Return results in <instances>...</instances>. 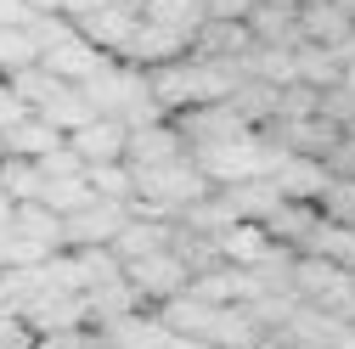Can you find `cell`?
<instances>
[{
	"mask_svg": "<svg viewBox=\"0 0 355 349\" xmlns=\"http://www.w3.org/2000/svg\"><path fill=\"white\" fill-rule=\"evenodd\" d=\"M34 118H40V124H51L57 136L68 141L73 129H85V124H91V107H85V96L73 91V84H62V91H51L46 102L34 107Z\"/></svg>",
	"mask_w": 355,
	"mask_h": 349,
	"instance_id": "5bb4252c",
	"label": "cell"
},
{
	"mask_svg": "<svg viewBox=\"0 0 355 349\" xmlns=\"http://www.w3.org/2000/svg\"><path fill=\"white\" fill-rule=\"evenodd\" d=\"M102 6H113V0H40V12H57V17H68V23L91 17V12H102Z\"/></svg>",
	"mask_w": 355,
	"mask_h": 349,
	"instance_id": "603a6c76",
	"label": "cell"
},
{
	"mask_svg": "<svg viewBox=\"0 0 355 349\" xmlns=\"http://www.w3.org/2000/svg\"><path fill=\"white\" fill-rule=\"evenodd\" d=\"M28 6H34V12H40V0H28Z\"/></svg>",
	"mask_w": 355,
	"mask_h": 349,
	"instance_id": "83f0119b",
	"label": "cell"
},
{
	"mask_svg": "<svg viewBox=\"0 0 355 349\" xmlns=\"http://www.w3.org/2000/svg\"><path fill=\"white\" fill-rule=\"evenodd\" d=\"M6 91H12V96H17L23 107H28V113H34V107H40V102H46L51 91H62V84H57V79H51L46 68H40V62H34V68H23V73H12V79H6Z\"/></svg>",
	"mask_w": 355,
	"mask_h": 349,
	"instance_id": "ffe728a7",
	"label": "cell"
},
{
	"mask_svg": "<svg viewBox=\"0 0 355 349\" xmlns=\"http://www.w3.org/2000/svg\"><path fill=\"white\" fill-rule=\"evenodd\" d=\"M124 136H130L124 124L91 118L85 129H73V136H68V152H73L85 169H91V163H124Z\"/></svg>",
	"mask_w": 355,
	"mask_h": 349,
	"instance_id": "5b68a950",
	"label": "cell"
},
{
	"mask_svg": "<svg viewBox=\"0 0 355 349\" xmlns=\"http://www.w3.org/2000/svg\"><path fill=\"white\" fill-rule=\"evenodd\" d=\"M141 23L192 39V34L203 28V6H198V0H141Z\"/></svg>",
	"mask_w": 355,
	"mask_h": 349,
	"instance_id": "2e32d148",
	"label": "cell"
},
{
	"mask_svg": "<svg viewBox=\"0 0 355 349\" xmlns=\"http://www.w3.org/2000/svg\"><path fill=\"white\" fill-rule=\"evenodd\" d=\"M12 208H17L12 197H0V231H12Z\"/></svg>",
	"mask_w": 355,
	"mask_h": 349,
	"instance_id": "484cf974",
	"label": "cell"
},
{
	"mask_svg": "<svg viewBox=\"0 0 355 349\" xmlns=\"http://www.w3.org/2000/svg\"><path fill=\"white\" fill-rule=\"evenodd\" d=\"M136 23H141V17L130 12V6H102V12H91V17H79V23H73V34L85 39V46H96L102 57H119Z\"/></svg>",
	"mask_w": 355,
	"mask_h": 349,
	"instance_id": "8992f818",
	"label": "cell"
},
{
	"mask_svg": "<svg viewBox=\"0 0 355 349\" xmlns=\"http://www.w3.org/2000/svg\"><path fill=\"white\" fill-rule=\"evenodd\" d=\"M102 62H113V57H102L96 46H85L79 34H68L62 46H51L46 57H40V68H46V73H51L57 84H79V79H91V73H96Z\"/></svg>",
	"mask_w": 355,
	"mask_h": 349,
	"instance_id": "ba28073f",
	"label": "cell"
},
{
	"mask_svg": "<svg viewBox=\"0 0 355 349\" xmlns=\"http://www.w3.org/2000/svg\"><path fill=\"white\" fill-rule=\"evenodd\" d=\"M34 62H40V51H34L28 28H0V79H12L23 68H34Z\"/></svg>",
	"mask_w": 355,
	"mask_h": 349,
	"instance_id": "d6986e66",
	"label": "cell"
},
{
	"mask_svg": "<svg viewBox=\"0 0 355 349\" xmlns=\"http://www.w3.org/2000/svg\"><path fill=\"white\" fill-rule=\"evenodd\" d=\"M0 304H6V298H0Z\"/></svg>",
	"mask_w": 355,
	"mask_h": 349,
	"instance_id": "f1b7e54d",
	"label": "cell"
},
{
	"mask_svg": "<svg viewBox=\"0 0 355 349\" xmlns=\"http://www.w3.org/2000/svg\"><path fill=\"white\" fill-rule=\"evenodd\" d=\"M175 158H187V147H181V136H175L169 118L124 136V169H158V163H175Z\"/></svg>",
	"mask_w": 355,
	"mask_h": 349,
	"instance_id": "277c9868",
	"label": "cell"
},
{
	"mask_svg": "<svg viewBox=\"0 0 355 349\" xmlns=\"http://www.w3.org/2000/svg\"><path fill=\"white\" fill-rule=\"evenodd\" d=\"M158 248H169V220H147V214H130V220L119 226V237H113V259H119V265L147 259Z\"/></svg>",
	"mask_w": 355,
	"mask_h": 349,
	"instance_id": "8fae6325",
	"label": "cell"
},
{
	"mask_svg": "<svg viewBox=\"0 0 355 349\" xmlns=\"http://www.w3.org/2000/svg\"><path fill=\"white\" fill-rule=\"evenodd\" d=\"M96 338H102L107 349H164V343H169V332H164V321H158L153 310H147V316H141V310H136V316H124V321L102 327Z\"/></svg>",
	"mask_w": 355,
	"mask_h": 349,
	"instance_id": "7c38bea8",
	"label": "cell"
},
{
	"mask_svg": "<svg viewBox=\"0 0 355 349\" xmlns=\"http://www.w3.org/2000/svg\"><path fill=\"white\" fill-rule=\"evenodd\" d=\"M214 253H220V265H232V271H259L265 259L277 253V242L265 237V226H232L214 242Z\"/></svg>",
	"mask_w": 355,
	"mask_h": 349,
	"instance_id": "9c48e42d",
	"label": "cell"
},
{
	"mask_svg": "<svg viewBox=\"0 0 355 349\" xmlns=\"http://www.w3.org/2000/svg\"><path fill=\"white\" fill-rule=\"evenodd\" d=\"M79 181L91 186V197H102V203H124L130 208V197H136V181H130L124 163H91Z\"/></svg>",
	"mask_w": 355,
	"mask_h": 349,
	"instance_id": "e0dca14e",
	"label": "cell"
},
{
	"mask_svg": "<svg viewBox=\"0 0 355 349\" xmlns=\"http://www.w3.org/2000/svg\"><path fill=\"white\" fill-rule=\"evenodd\" d=\"M124 282L136 287L141 304H164V298H175V293H187L192 271H187L169 248H158V253H147V259H130V265H124Z\"/></svg>",
	"mask_w": 355,
	"mask_h": 349,
	"instance_id": "6da1fadb",
	"label": "cell"
},
{
	"mask_svg": "<svg viewBox=\"0 0 355 349\" xmlns=\"http://www.w3.org/2000/svg\"><path fill=\"white\" fill-rule=\"evenodd\" d=\"M198 6H203V23H243L254 0H198Z\"/></svg>",
	"mask_w": 355,
	"mask_h": 349,
	"instance_id": "7402d4cb",
	"label": "cell"
},
{
	"mask_svg": "<svg viewBox=\"0 0 355 349\" xmlns=\"http://www.w3.org/2000/svg\"><path fill=\"white\" fill-rule=\"evenodd\" d=\"M40 169L28 158H6L0 152V197H12V203H40Z\"/></svg>",
	"mask_w": 355,
	"mask_h": 349,
	"instance_id": "ac0fdd59",
	"label": "cell"
},
{
	"mask_svg": "<svg viewBox=\"0 0 355 349\" xmlns=\"http://www.w3.org/2000/svg\"><path fill=\"white\" fill-rule=\"evenodd\" d=\"M136 310H141V298H136V287H130L124 276H113V282H102V287L85 293L91 332H102V327H113V321H124V316H136Z\"/></svg>",
	"mask_w": 355,
	"mask_h": 349,
	"instance_id": "30bf717a",
	"label": "cell"
},
{
	"mask_svg": "<svg viewBox=\"0 0 355 349\" xmlns=\"http://www.w3.org/2000/svg\"><path fill=\"white\" fill-rule=\"evenodd\" d=\"M40 203H46L57 220H68V214H79L85 203H91V186L85 181H46L40 186Z\"/></svg>",
	"mask_w": 355,
	"mask_h": 349,
	"instance_id": "44dd1931",
	"label": "cell"
},
{
	"mask_svg": "<svg viewBox=\"0 0 355 349\" xmlns=\"http://www.w3.org/2000/svg\"><path fill=\"white\" fill-rule=\"evenodd\" d=\"M23 118H28V107H23V102L6 91V79H0V136H6L12 124H23Z\"/></svg>",
	"mask_w": 355,
	"mask_h": 349,
	"instance_id": "cb8c5ba5",
	"label": "cell"
},
{
	"mask_svg": "<svg viewBox=\"0 0 355 349\" xmlns=\"http://www.w3.org/2000/svg\"><path fill=\"white\" fill-rule=\"evenodd\" d=\"M327 181H333L327 163H322V158H299V152H288V158L271 169V186H277L282 203H310V208H316L322 192H327Z\"/></svg>",
	"mask_w": 355,
	"mask_h": 349,
	"instance_id": "3957f363",
	"label": "cell"
},
{
	"mask_svg": "<svg viewBox=\"0 0 355 349\" xmlns=\"http://www.w3.org/2000/svg\"><path fill=\"white\" fill-rule=\"evenodd\" d=\"M12 231H17L23 242H34V248H46V253L62 248V220H57L46 203H17V208H12Z\"/></svg>",
	"mask_w": 355,
	"mask_h": 349,
	"instance_id": "9a60e30c",
	"label": "cell"
},
{
	"mask_svg": "<svg viewBox=\"0 0 355 349\" xmlns=\"http://www.w3.org/2000/svg\"><path fill=\"white\" fill-rule=\"evenodd\" d=\"M28 23H34L28 0H0V28H28Z\"/></svg>",
	"mask_w": 355,
	"mask_h": 349,
	"instance_id": "d4e9b609",
	"label": "cell"
},
{
	"mask_svg": "<svg viewBox=\"0 0 355 349\" xmlns=\"http://www.w3.org/2000/svg\"><path fill=\"white\" fill-rule=\"evenodd\" d=\"M124 220H130L124 203H102V197H91L79 214H68V220H62V248H113V237H119Z\"/></svg>",
	"mask_w": 355,
	"mask_h": 349,
	"instance_id": "7a4b0ae2",
	"label": "cell"
},
{
	"mask_svg": "<svg viewBox=\"0 0 355 349\" xmlns=\"http://www.w3.org/2000/svg\"><path fill=\"white\" fill-rule=\"evenodd\" d=\"M57 147H62V136H57L51 124H40L34 113H28L23 124H12L6 136H0V152H6V158H28V163H40V158L57 152Z\"/></svg>",
	"mask_w": 355,
	"mask_h": 349,
	"instance_id": "4fadbf2b",
	"label": "cell"
},
{
	"mask_svg": "<svg viewBox=\"0 0 355 349\" xmlns=\"http://www.w3.org/2000/svg\"><path fill=\"white\" fill-rule=\"evenodd\" d=\"M214 197L232 208V220H237V226H265V220L277 214V203H282L271 181H237V186H214Z\"/></svg>",
	"mask_w": 355,
	"mask_h": 349,
	"instance_id": "52a82bcc",
	"label": "cell"
},
{
	"mask_svg": "<svg viewBox=\"0 0 355 349\" xmlns=\"http://www.w3.org/2000/svg\"><path fill=\"white\" fill-rule=\"evenodd\" d=\"M333 6H338V12H344V17L355 23V0H333Z\"/></svg>",
	"mask_w": 355,
	"mask_h": 349,
	"instance_id": "4316f807",
	"label": "cell"
}]
</instances>
